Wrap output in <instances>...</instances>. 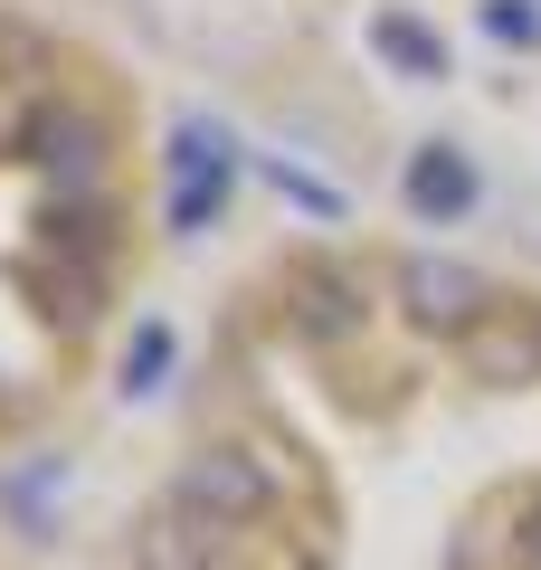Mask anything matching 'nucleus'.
<instances>
[{"label": "nucleus", "mask_w": 541, "mask_h": 570, "mask_svg": "<svg viewBox=\"0 0 541 570\" xmlns=\"http://www.w3.org/2000/svg\"><path fill=\"white\" fill-rule=\"evenodd\" d=\"M419 295L427 314H475V276H456V266H419Z\"/></svg>", "instance_id": "f03ea898"}, {"label": "nucleus", "mask_w": 541, "mask_h": 570, "mask_svg": "<svg viewBox=\"0 0 541 570\" xmlns=\"http://www.w3.org/2000/svg\"><path fill=\"white\" fill-rule=\"evenodd\" d=\"M180 504L209 513V523H247V513H266V466L247 448H209L200 466L180 475Z\"/></svg>", "instance_id": "f257e3e1"}, {"label": "nucleus", "mask_w": 541, "mask_h": 570, "mask_svg": "<svg viewBox=\"0 0 541 570\" xmlns=\"http://www.w3.org/2000/svg\"><path fill=\"white\" fill-rule=\"evenodd\" d=\"M419 200H465V171H437V163H427V171H419Z\"/></svg>", "instance_id": "7ed1b4c3"}]
</instances>
